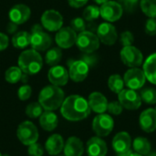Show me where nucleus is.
<instances>
[{
	"label": "nucleus",
	"instance_id": "2eb2a0df",
	"mask_svg": "<svg viewBox=\"0 0 156 156\" xmlns=\"http://www.w3.org/2000/svg\"><path fill=\"white\" fill-rule=\"evenodd\" d=\"M77 36V33L70 27H64L57 31L55 40L60 48H69L76 44Z\"/></svg>",
	"mask_w": 156,
	"mask_h": 156
},
{
	"label": "nucleus",
	"instance_id": "3c124183",
	"mask_svg": "<svg viewBox=\"0 0 156 156\" xmlns=\"http://www.w3.org/2000/svg\"><path fill=\"white\" fill-rule=\"evenodd\" d=\"M0 156H2V154H1V153H0Z\"/></svg>",
	"mask_w": 156,
	"mask_h": 156
},
{
	"label": "nucleus",
	"instance_id": "8fccbe9b",
	"mask_svg": "<svg viewBox=\"0 0 156 156\" xmlns=\"http://www.w3.org/2000/svg\"><path fill=\"white\" fill-rule=\"evenodd\" d=\"M57 156H65L64 154H62V155H57Z\"/></svg>",
	"mask_w": 156,
	"mask_h": 156
},
{
	"label": "nucleus",
	"instance_id": "c9c22d12",
	"mask_svg": "<svg viewBox=\"0 0 156 156\" xmlns=\"http://www.w3.org/2000/svg\"><path fill=\"white\" fill-rule=\"evenodd\" d=\"M32 89L29 85H22L17 90V96L20 101H27L31 97Z\"/></svg>",
	"mask_w": 156,
	"mask_h": 156
},
{
	"label": "nucleus",
	"instance_id": "58836bf2",
	"mask_svg": "<svg viewBox=\"0 0 156 156\" xmlns=\"http://www.w3.org/2000/svg\"><path fill=\"white\" fill-rule=\"evenodd\" d=\"M122 109L123 107L121 105L119 101H112L108 104L107 111L113 115H120L122 112Z\"/></svg>",
	"mask_w": 156,
	"mask_h": 156
},
{
	"label": "nucleus",
	"instance_id": "6e6552de",
	"mask_svg": "<svg viewBox=\"0 0 156 156\" xmlns=\"http://www.w3.org/2000/svg\"><path fill=\"white\" fill-rule=\"evenodd\" d=\"M121 59L124 65L130 68H138L143 63L144 55L140 49L132 45L122 48L121 50Z\"/></svg>",
	"mask_w": 156,
	"mask_h": 156
},
{
	"label": "nucleus",
	"instance_id": "423d86ee",
	"mask_svg": "<svg viewBox=\"0 0 156 156\" xmlns=\"http://www.w3.org/2000/svg\"><path fill=\"white\" fill-rule=\"evenodd\" d=\"M52 43L51 37L44 32L39 26H35L30 34V46L37 51H44L49 48Z\"/></svg>",
	"mask_w": 156,
	"mask_h": 156
},
{
	"label": "nucleus",
	"instance_id": "603ef678",
	"mask_svg": "<svg viewBox=\"0 0 156 156\" xmlns=\"http://www.w3.org/2000/svg\"><path fill=\"white\" fill-rule=\"evenodd\" d=\"M155 110H156V108H155Z\"/></svg>",
	"mask_w": 156,
	"mask_h": 156
},
{
	"label": "nucleus",
	"instance_id": "0eeeda50",
	"mask_svg": "<svg viewBox=\"0 0 156 156\" xmlns=\"http://www.w3.org/2000/svg\"><path fill=\"white\" fill-rule=\"evenodd\" d=\"M114 122L111 115L101 113L98 114L92 122V130L99 137L108 136L113 130Z\"/></svg>",
	"mask_w": 156,
	"mask_h": 156
},
{
	"label": "nucleus",
	"instance_id": "f704fd0d",
	"mask_svg": "<svg viewBox=\"0 0 156 156\" xmlns=\"http://www.w3.org/2000/svg\"><path fill=\"white\" fill-rule=\"evenodd\" d=\"M70 27L77 33H80V32H83L85 31L86 29V24H85V21L83 18L81 17H76L74 19L71 20L70 22Z\"/></svg>",
	"mask_w": 156,
	"mask_h": 156
},
{
	"label": "nucleus",
	"instance_id": "5701e85b",
	"mask_svg": "<svg viewBox=\"0 0 156 156\" xmlns=\"http://www.w3.org/2000/svg\"><path fill=\"white\" fill-rule=\"evenodd\" d=\"M64 140L60 134L55 133L50 135L45 144V150L48 152L49 155H58L64 148Z\"/></svg>",
	"mask_w": 156,
	"mask_h": 156
},
{
	"label": "nucleus",
	"instance_id": "f03ea898",
	"mask_svg": "<svg viewBox=\"0 0 156 156\" xmlns=\"http://www.w3.org/2000/svg\"><path fill=\"white\" fill-rule=\"evenodd\" d=\"M64 100L65 94L62 89L52 84L44 87L38 95V102L45 111L54 112L59 109Z\"/></svg>",
	"mask_w": 156,
	"mask_h": 156
},
{
	"label": "nucleus",
	"instance_id": "f3484780",
	"mask_svg": "<svg viewBox=\"0 0 156 156\" xmlns=\"http://www.w3.org/2000/svg\"><path fill=\"white\" fill-rule=\"evenodd\" d=\"M31 16L30 8L24 4H17L12 6L9 10V20L16 25H22L26 23Z\"/></svg>",
	"mask_w": 156,
	"mask_h": 156
},
{
	"label": "nucleus",
	"instance_id": "4be33fe9",
	"mask_svg": "<svg viewBox=\"0 0 156 156\" xmlns=\"http://www.w3.org/2000/svg\"><path fill=\"white\" fill-rule=\"evenodd\" d=\"M65 156H82L84 153V146L82 141L75 136L69 137L63 148Z\"/></svg>",
	"mask_w": 156,
	"mask_h": 156
},
{
	"label": "nucleus",
	"instance_id": "6ab92c4d",
	"mask_svg": "<svg viewBox=\"0 0 156 156\" xmlns=\"http://www.w3.org/2000/svg\"><path fill=\"white\" fill-rule=\"evenodd\" d=\"M86 151L89 156H106L108 149L106 143L101 137L95 136L87 142Z\"/></svg>",
	"mask_w": 156,
	"mask_h": 156
},
{
	"label": "nucleus",
	"instance_id": "c756f323",
	"mask_svg": "<svg viewBox=\"0 0 156 156\" xmlns=\"http://www.w3.org/2000/svg\"><path fill=\"white\" fill-rule=\"evenodd\" d=\"M22 70L19 67H10L5 73V80L11 84L17 83L22 79Z\"/></svg>",
	"mask_w": 156,
	"mask_h": 156
},
{
	"label": "nucleus",
	"instance_id": "dca6fc26",
	"mask_svg": "<svg viewBox=\"0 0 156 156\" xmlns=\"http://www.w3.org/2000/svg\"><path fill=\"white\" fill-rule=\"evenodd\" d=\"M69 67V76L74 82H81L89 75L90 66L85 60H74Z\"/></svg>",
	"mask_w": 156,
	"mask_h": 156
},
{
	"label": "nucleus",
	"instance_id": "473e14b6",
	"mask_svg": "<svg viewBox=\"0 0 156 156\" xmlns=\"http://www.w3.org/2000/svg\"><path fill=\"white\" fill-rule=\"evenodd\" d=\"M141 100L147 104H156V90L153 88H145L140 92Z\"/></svg>",
	"mask_w": 156,
	"mask_h": 156
},
{
	"label": "nucleus",
	"instance_id": "4468645a",
	"mask_svg": "<svg viewBox=\"0 0 156 156\" xmlns=\"http://www.w3.org/2000/svg\"><path fill=\"white\" fill-rule=\"evenodd\" d=\"M97 37L100 42L107 46H112L115 44L118 38V34L116 28L111 23L105 22L101 23L97 28Z\"/></svg>",
	"mask_w": 156,
	"mask_h": 156
},
{
	"label": "nucleus",
	"instance_id": "a19ab883",
	"mask_svg": "<svg viewBox=\"0 0 156 156\" xmlns=\"http://www.w3.org/2000/svg\"><path fill=\"white\" fill-rule=\"evenodd\" d=\"M139 0H119L120 5L122 6L123 10L127 12H133L136 7Z\"/></svg>",
	"mask_w": 156,
	"mask_h": 156
},
{
	"label": "nucleus",
	"instance_id": "2f4dec72",
	"mask_svg": "<svg viewBox=\"0 0 156 156\" xmlns=\"http://www.w3.org/2000/svg\"><path fill=\"white\" fill-rule=\"evenodd\" d=\"M43 112V108L39 102H31L26 108V114L31 119H36L40 117Z\"/></svg>",
	"mask_w": 156,
	"mask_h": 156
},
{
	"label": "nucleus",
	"instance_id": "bb28decb",
	"mask_svg": "<svg viewBox=\"0 0 156 156\" xmlns=\"http://www.w3.org/2000/svg\"><path fill=\"white\" fill-rule=\"evenodd\" d=\"M12 44L15 48L22 49L30 45V34L27 31H19L12 37Z\"/></svg>",
	"mask_w": 156,
	"mask_h": 156
},
{
	"label": "nucleus",
	"instance_id": "20e7f679",
	"mask_svg": "<svg viewBox=\"0 0 156 156\" xmlns=\"http://www.w3.org/2000/svg\"><path fill=\"white\" fill-rule=\"evenodd\" d=\"M16 136L22 144L28 146L37 142L38 131L32 122L25 121L18 125L16 129Z\"/></svg>",
	"mask_w": 156,
	"mask_h": 156
},
{
	"label": "nucleus",
	"instance_id": "7c9ffc66",
	"mask_svg": "<svg viewBox=\"0 0 156 156\" xmlns=\"http://www.w3.org/2000/svg\"><path fill=\"white\" fill-rule=\"evenodd\" d=\"M140 6L149 18H156V0H141Z\"/></svg>",
	"mask_w": 156,
	"mask_h": 156
},
{
	"label": "nucleus",
	"instance_id": "ddd939ff",
	"mask_svg": "<svg viewBox=\"0 0 156 156\" xmlns=\"http://www.w3.org/2000/svg\"><path fill=\"white\" fill-rule=\"evenodd\" d=\"M101 17L108 22H115L119 20L123 13V8L119 2L108 1L100 7Z\"/></svg>",
	"mask_w": 156,
	"mask_h": 156
},
{
	"label": "nucleus",
	"instance_id": "9b49d317",
	"mask_svg": "<svg viewBox=\"0 0 156 156\" xmlns=\"http://www.w3.org/2000/svg\"><path fill=\"white\" fill-rule=\"evenodd\" d=\"M118 100H119L118 101L124 109L130 111L139 109L142 104L140 94L137 93L134 90H131V89H127V90L123 89L118 94Z\"/></svg>",
	"mask_w": 156,
	"mask_h": 156
},
{
	"label": "nucleus",
	"instance_id": "37998d69",
	"mask_svg": "<svg viewBox=\"0 0 156 156\" xmlns=\"http://www.w3.org/2000/svg\"><path fill=\"white\" fill-rule=\"evenodd\" d=\"M89 0H68L70 6L74 8H80L83 5H85L88 3Z\"/></svg>",
	"mask_w": 156,
	"mask_h": 156
},
{
	"label": "nucleus",
	"instance_id": "4c0bfd02",
	"mask_svg": "<svg viewBox=\"0 0 156 156\" xmlns=\"http://www.w3.org/2000/svg\"><path fill=\"white\" fill-rule=\"evenodd\" d=\"M27 154L30 156H43L44 154V149L41 146V144L35 143L30 145H28Z\"/></svg>",
	"mask_w": 156,
	"mask_h": 156
},
{
	"label": "nucleus",
	"instance_id": "f8f14e48",
	"mask_svg": "<svg viewBox=\"0 0 156 156\" xmlns=\"http://www.w3.org/2000/svg\"><path fill=\"white\" fill-rule=\"evenodd\" d=\"M112 147L115 151L117 156H129L133 151L132 147V139L128 133L121 132L117 133L112 140Z\"/></svg>",
	"mask_w": 156,
	"mask_h": 156
},
{
	"label": "nucleus",
	"instance_id": "9d476101",
	"mask_svg": "<svg viewBox=\"0 0 156 156\" xmlns=\"http://www.w3.org/2000/svg\"><path fill=\"white\" fill-rule=\"evenodd\" d=\"M124 85L131 90H140L145 83L146 77L143 69L138 68H131L128 69L123 77Z\"/></svg>",
	"mask_w": 156,
	"mask_h": 156
},
{
	"label": "nucleus",
	"instance_id": "72a5a7b5",
	"mask_svg": "<svg viewBox=\"0 0 156 156\" xmlns=\"http://www.w3.org/2000/svg\"><path fill=\"white\" fill-rule=\"evenodd\" d=\"M101 16L100 7L97 5H89L83 11V17L86 21H93Z\"/></svg>",
	"mask_w": 156,
	"mask_h": 156
},
{
	"label": "nucleus",
	"instance_id": "a211bd4d",
	"mask_svg": "<svg viewBox=\"0 0 156 156\" xmlns=\"http://www.w3.org/2000/svg\"><path fill=\"white\" fill-rule=\"evenodd\" d=\"M48 78L52 85L61 87V86H65L68 83L69 76V71L66 69V68L60 65H56V66H52L48 70Z\"/></svg>",
	"mask_w": 156,
	"mask_h": 156
},
{
	"label": "nucleus",
	"instance_id": "c85d7f7f",
	"mask_svg": "<svg viewBox=\"0 0 156 156\" xmlns=\"http://www.w3.org/2000/svg\"><path fill=\"white\" fill-rule=\"evenodd\" d=\"M108 86L112 92L119 94L123 90L124 80L119 74H113L108 80Z\"/></svg>",
	"mask_w": 156,
	"mask_h": 156
},
{
	"label": "nucleus",
	"instance_id": "79ce46f5",
	"mask_svg": "<svg viewBox=\"0 0 156 156\" xmlns=\"http://www.w3.org/2000/svg\"><path fill=\"white\" fill-rule=\"evenodd\" d=\"M8 44H9L8 37L5 34L0 32V51L5 50L8 47Z\"/></svg>",
	"mask_w": 156,
	"mask_h": 156
},
{
	"label": "nucleus",
	"instance_id": "412c9836",
	"mask_svg": "<svg viewBox=\"0 0 156 156\" xmlns=\"http://www.w3.org/2000/svg\"><path fill=\"white\" fill-rule=\"evenodd\" d=\"M88 102H89L90 110L99 114L104 113L108 109L109 103H108L106 97L102 93L98 92V91H95L90 94Z\"/></svg>",
	"mask_w": 156,
	"mask_h": 156
},
{
	"label": "nucleus",
	"instance_id": "7ed1b4c3",
	"mask_svg": "<svg viewBox=\"0 0 156 156\" xmlns=\"http://www.w3.org/2000/svg\"><path fill=\"white\" fill-rule=\"evenodd\" d=\"M17 63L23 73L27 75H35L41 70L43 59L38 51L31 48L23 51L19 55Z\"/></svg>",
	"mask_w": 156,
	"mask_h": 156
},
{
	"label": "nucleus",
	"instance_id": "49530a36",
	"mask_svg": "<svg viewBox=\"0 0 156 156\" xmlns=\"http://www.w3.org/2000/svg\"><path fill=\"white\" fill-rule=\"evenodd\" d=\"M129 156H143V155H141V154H137V153H132V154H131Z\"/></svg>",
	"mask_w": 156,
	"mask_h": 156
},
{
	"label": "nucleus",
	"instance_id": "ea45409f",
	"mask_svg": "<svg viewBox=\"0 0 156 156\" xmlns=\"http://www.w3.org/2000/svg\"><path fill=\"white\" fill-rule=\"evenodd\" d=\"M145 33L149 36L156 35V18H149L144 27Z\"/></svg>",
	"mask_w": 156,
	"mask_h": 156
},
{
	"label": "nucleus",
	"instance_id": "39448f33",
	"mask_svg": "<svg viewBox=\"0 0 156 156\" xmlns=\"http://www.w3.org/2000/svg\"><path fill=\"white\" fill-rule=\"evenodd\" d=\"M76 45L80 51L90 54L100 48V39L94 33L85 30L77 36Z\"/></svg>",
	"mask_w": 156,
	"mask_h": 156
},
{
	"label": "nucleus",
	"instance_id": "cd10ccee",
	"mask_svg": "<svg viewBox=\"0 0 156 156\" xmlns=\"http://www.w3.org/2000/svg\"><path fill=\"white\" fill-rule=\"evenodd\" d=\"M62 52L59 48H52L48 49L45 55V61L49 66H56L61 60Z\"/></svg>",
	"mask_w": 156,
	"mask_h": 156
},
{
	"label": "nucleus",
	"instance_id": "a878e982",
	"mask_svg": "<svg viewBox=\"0 0 156 156\" xmlns=\"http://www.w3.org/2000/svg\"><path fill=\"white\" fill-rule=\"evenodd\" d=\"M133 148L141 155H148L151 152V144L144 137H137L133 142Z\"/></svg>",
	"mask_w": 156,
	"mask_h": 156
},
{
	"label": "nucleus",
	"instance_id": "f257e3e1",
	"mask_svg": "<svg viewBox=\"0 0 156 156\" xmlns=\"http://www.w3.org/2000/svg\"><path fill=\"white\" fill-rule=\"evenodd\" d=\"M90 111L88 101L80 95L67 97L60 107L61 115L69 122H80L86 119Z\"/></svg>",
	"mask_w": 156,
	"mask_h": 156
},
{
	"label": "nucleus",
	"instance_id": "1a4fd4ad",
	"mask_svg": "<svg viewBox=\"0 0 156 156\" xmlns=\"http://www.w3.org/2000/svg\"><path fill=\"white\" fill-rule=\"evenodd\" d=\"M40 20L42 27L50 32L59 30L63 25V17L61 14L54 9L45 11L42 14Z\"/></svg>",
	"mask_w": 156,
	"mask_h": 156
},
{
	"label": "nucleus",
	"instance_id": "a18cd8bd",
	"mask_svg": "<svg viewBox=\"0 0 156 156\" xmlns=\"http://www.w3.org/2000/svg\"><path fill=\"white\" fill-rule=\"evenodd\" d=\"M96 4H98V5H103L104 3H106V2H108L109 0H93Z\"/></svg>",
	"mask_w": 156,
	"mask_h": 156
},
{
	"label": "nucleus",
	"instance_id": "e433bc0d",
	"mask_svg": "<svg viewBox=\"0 0 156 156\" xmlns=\"http://www.w3.org/2000/svg\"><path fill=\"white\" fill-rule=\"evenodd\" d=\"M120 41L122 43V45L123 47H127V46H132L133 41H134V37L131 31H123L121 34V37H120Z\"/></svg>",
	"mask_w": 156,
	"mask_h": 156
},
{
	"label": "nucleus",
	"instance_id": "393cba45",
	"mask_svg": "<svg viewBox=\"0 0 156 156\" xmlns=\"http://www.w3.org/2000/svg\"><path fill=\"white\" fill-rule=\"evenodd\" d=\"M144 72L146 80L156 85V53L150 55L144 63Z\"/></svg>",
	"mask_w": 156,
	"mask_h": 156
},
{
	"label": "nucleus",
	"instance_id": "c03bdc74",
	"mask_svg": "<svg viewBox=\"0 0 156 156\" xmlns=\"http://www.w3.org/2000/svg\"><path fill=\"white\" fill-rule=\"evenodd\" d=\"M7 29V31L9 32V33H11V34H13L14 32H16V28H17V25H16V24H14V23H12L11 21H9V23L7 24V27H6Z\"/></svg>",
	"mask_w": 156,
	"mask_h": 156
},
{
	"label": "nucleus",
	"instance_id": "b1692460",
	"mask_svg": "<svg viewBox=\"0 0 156 156\" xmlns=\"http://www.w3.org/2000/svg\"><path fill=\"white\" fill-rule=\"evenodd\" d=\"M39 124L41 128L47 132L55 130L58 124V118L54 112L46 111L39 117Z\"/></svg>",
	"mask_w": 156,
	"mask_h": 156
},
{
	"label": "nucleus",
	"instance_id": "09e8293b",
	"mask_svg": "<svg viewBox=\"0 0 156 156\" xmlns=\"http://www.w3.org/2000/svg\"><path fill=\"white\" fill-rule=\"evenodd\" d=\"M2 156H10V155H8V154H2Z\"/></svg>",
	"mask_w": 156,
	"mask_h": 156
},
{
	"label": "nucleus",
	"instance_id": "aec40b11",
	"mask_svg": "<svg viewBox=\"0 0 156 156\" xmlns=\"http://www.w3.org/2000/svg\"><path fill=\"white\" fill-rule=\"evenodd\" d=\"M140 127L145 133H153L156 130V110L147 109L144 111L139 118Z\"/></svg>",
	"mask_w": 156,
	"mask_h": 156
},
{
	"label": "nucleus",
	"instance_id": "de8ad7c7",
	"mask_svg": "<svg viewBox=\"0 0 156 156\" xmlns=\"http://www.w3.org/2000/svg\"><path fill=\"white\" fill-rule=\"evenodd\" d=\"M148 156H156V153H153V154H149Z\"/></svg>",
	"mask_w": 156,
	"mask_h": 156
}]
</instances>
